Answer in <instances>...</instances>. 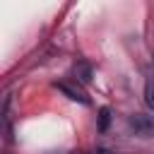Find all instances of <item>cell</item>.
Listing matches in <instances>:
<instances>
[{"label": "cell", "instance_id": "277c9868", "mask_svg": "<svg viewBox=\"0 0 154 154\" xmlns=\"http://www.w3.org/2000/svg\"><path fill=\"white\" fill-rule=\"evenodd\" d=\"M94 154H116V152H111V149H106V147H99Z\"/></svg>", "mask_w": 154, "mask_h": 154}, {"label": "cell", "instance_id": "7a4b0ae2", "mask_svg": "<svg viewBox=\"0 0 154 154\" xmlns=\"http://www.w3.org/2000/svg\"><path fill=\"white\" fill-rule=\"evenodd\" d=\"M144 101H147V106L154 111V79H147V87H144Z\"/></svg>", "mask_w": 154, "mask_h": 154}, {"label": "cell", "instance_id": "6da1fadb", "mask_svg": "<svg viewBox=\"0 0 154 154\" xmlns=\"http://www.w3.org/2000/svg\"><path fill=\"white\" fill-rule=\"evenodd\" d=\"M128 125H130V130H132L137 137H154V116L135 113V116H130Z\"/></svg>", "mask_w": 154, "mask_h": 154}, {"label": "cell", "instance_id": "3957f363", "mask_svg": "<svg viewBox=\"0 0 154 154\" xmlns=\"http://www.w3.org/2000/svg\"><path fill=\"white\" fill-rule=\"evenodd\" d=\"M108 118H111L108 108H101V113H99V130H106V125H108Z\"/></svg>", "mask_w": 154, "mask_h": 154}]
</instances>
